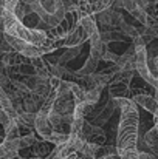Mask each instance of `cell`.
Segmentation results:
<instances>
[{
  "label": "cell",
  "mask_w": 158,
  "mask_h": 159,
  "mask_svg": "<svg viewBox=\"0 0 158 159\" xmlns=\"http://www.w3.org/2000/svg\"><path fill=\"white\" fill-rule=\"evenodd\" d=\"M30 12H31V6H30V5H26L25 2H20V3L17 5L16 11H14V14H16L20 20H22L26 14H30Z\"/></svg>",
  "instance_id": "19"
},
{
  "label": "cell",
  "mask_w": 158,
  "mask_h": 159,
  "mask_svg": "<svg viewBox=\"0 0 158 159\" xmlns=\"http://www.w3.org/2000/svg\"><path fill=\"white\" fill-rule=\"evenodd\" d=\"M130 16L135 19V20H138L143 26H146V22H147V16H149V11H146L144 8H141V6H138L133 12H130Z\"/></svg>",
  "instance_id": "18"
},
{
  "label": "cell",
  "mask_w": 158,
  "mask_h": 159,
  "mask_svg": "<svg viewBox=\"0 0 158 159\" xmlns=\"http://www.w3.org/2000/svg\"><path fill=\"white\" fill-rule=\"evenodd\" d=\"M130 99H132L136 105L143 107L144 110H147V111L152 113V114L158 110V102L152 94H147V93H135Z\"/></svg>",
  "instance_id": "7"
},
{
  "label": "cell",
  "mask_w": 158,
  "mask_h": 159,
  "mask_svg": "<svg viewBox=\"0 0 158 159\" xmlns=\"http://www.w3.org/2000/svg\"><path fill=\"white\" fill-rule=\"evenodd\" d=\"M2 28L5 31V34L16 37V39H22L25 42H30L33 45L42 47L47 43L48 40V34L44 30H33L23 25V22L11 11L3 9L2 12Z\"/></svg>",
  "instance_id": "2"
},
{
  "label": "cell",
  "mask_w": 158,
  "mask_h": 159,
  "mask_svg": "<svg viewBox=\"0 0 158 159\" xmlns=\"http://www.w3.org/2000/svg\"><path fill=\"white\" fill-rule=\"evenodd\" d=\"M48 116H50V114H45V113H41V111H39V113L36 114V122H34V130H36V133L41 136V139H44V141L54 131V128H53Z\"/></svg>",
  "instance_id": "5"
},
{
  "label": "cell",
  "mask_w": 158,
  "mask_h": 159,
  "mask_svg": "<svg viewBox=\"0 0 158 159\" xmlns=\"http://www.w3.org/2000/svg\"><path fill=\"white\" fill-rule=\"evenodd\" d=\"M82 134H84L85 141L90 142V144L104 145L105 141H107V136H105L104 130H103L99 125L92 124L90 120H85V124H84V127H82Z\"/></svg>",
  "instance_id": "4"
},
{
  "label": "cell",
  "mask_w": 158,
  "mask_h": 159,
  "mask_svg": "<svg viewBox=\"0 0 158 159\" xmlns=\"http://www.w3.org/2000/svg\"><path fill=\"white\" fill-rule=\"evenodd\" d=\"M144 144L147 145V148L151 150V153L158 159V131L155 128H151L144 134Z\"/></svg>",
  "instance_id": "11"
},
{
  "label": "cell",
  "mask_w": 158,
  "mask_h": 159,
  "mask_svg": "<svg viewBox=\"0 0 158 159\" xmlns=\"http://www.w3.org/2000/svg\"><path fill=\"white\" fill-rule=\"evenodd\" d=\"M140 159H157L151 152H140Z\"/></svg>",
  "instance_id": "21"
},
{
  "label": "cell",
  "mask_w": 158,
  "mask_h": 159,
  "mask_svg": "<svg viewBox=\"0 0 158 159\" xmlns=\"http://www.w3.org/2000/svg\"><path fill=\"white\" fill-rule=\"evenodd\" d=\"M113 101L121 111L119 122H118V131H116L118 155L138 150V128H140L138 105L130 98H115Z\"/></svg>",
  "instance_id": "1"
},
{
  "label": "cell",
  "mask_w": 158,
  "mask_h": 159,
  "mask_svg": "<svg viewBox=\"0 0 158 159\" xmlns=\"http://www.w3.org/2000/svg\"><path fill=\"white\" fill-rule=\"evenodd\" d=\"M68 139H70V133L53 131L45 141H47V142H50V144H53L54 147H57V145H64V144H67V142H68Z\"/></svg>",
  "instance_id": "13"
},
{
  "label": "cell",
  "mask_w": 158,
  "mask_h": 159,
  "mask_svg": "<svg viewBox=\"0 0 158 159\" xmlns=\"http://www.w3.org/2000/svg\"><path fill=\"white\" fill-rule=\"evenodd\" d=\"M152 116H154V128L158 131V110L154 113V114H152Z\"/></svg>",
  "instance_id": "22"
},
{
  "label": "cell",
  "mask_w": 158,
  "mask_h": 159,
  "mask_svg": "<svg viewBox=\"0 0 158 159\" xmlns=\"http://www.w3.org/2000/svg\"><path fill=\"white\" fill-rule=\"evenodd\" d=\"M0 28H2V16H0Z\"/></svg>",
  "instance_id": "24"
},
{
  "label": "cell",
  "mask_w": 158,
  "mask_h": 159,
  "mask_svg": "<svg viewBox=\"0 0 158 159\" xmlns=\"http://www.w3.org/2000/svg\"><path fill=\"white\" fill-rule=\"evenodd\" d=\"M20 2H22V0H5V9L14 12L16 8H17V5H19Z\"/></svg>",
  "instance_id": "20"
},
{
  "label": "cell",
  "mask_w": 158,
  "mask_h": 159,
  "mask_svg": "<svg viewBox=\"0 0 158 159\" xmlns=\"http://www.w3.org/2000/svg\"><path fill=\"white\" fill-rule=\"evenodd\" d=\"M3 131H5V139L6 141H12V139H19L22 134H20V128L16 122V119H11L5 127H3Z\"/></svg>",
  "instance_id": "12"
},
{
  "label": "cell",
  "mask_w": 158,
  "mask_h": 159,
  "mask_svg": "<svg viewBox=\"0 0 158 159\" xmlns=\"http://www.w3.org/2000/svg\"><path fill=\"white\" fill-rule=\"evenodd\" d=\"M78 105L73 93H65V94H56V101L53 105V113L60 114V116H71L74 113V108Z\"/></svg>",
  "instance_id": "3"
},
{
  "label": "cell",
  "mask_w": 158,
  "mask_h": 159,
  "mask_svg": "<svg viewBox=\"0 0 158 159\" xmlns=\"http://www.w3.org/2000/svg\"><path fill=\"white\" fill-rule=\"evenodd\" d=\"M79 26L89 34V39L92 34H95L98 31V25H96V17L95 16H79Z\"/></svg>",
  "instance_id": "9"
},
{
  "label": "cell",
  "mask_w": 158,
  "mask_h": 159,
  "mask_svg": "<svg viewBox=\"0 0 158 159\" xmlns=\"http://www.w3.org/2000/svg\"><path fill=\"white\" fill-rule=\"evenodd\" d=\"M124 36H126V34H119L118 31H104V33H101V39L104 40L105 43L121 42V40H124V39H122Z\"/></svg>",
  "instance_id": "17"
},
{
  "label": "cell",
  "mask_w": 158,
  "mask_h": 159,
  "mask_svg": "<svg viewBox=\"0 0 158 159\" xmlns=\"http://www.w3.org/2000/svg\"><path fill=\"white\" fill-rule=\"evenodd\" d=\"M37 141H39V138L36 136V133H34V131H31V133H28V134H22V136L19 138L20 150H26V148L33 147Z\"/></svg>",
  "instance_id": "14"
},
{
  "label": "cell",
  "mask_w": 158,
  "mask_h": 159,
  "mask_svg": "<svg viewBox=\"0 0 158 159\" xmlns=\"http://www.w3.org/2000/svg\"><path fill=\"white\" fill-rule=\"evenodd\" d=\"M115 108H118L116 104H115V101L112 99V98H108V101H107V104L103 105L99 108V111H98V114H95L93 117H92V124H95V125H103L105 124L110 117H112V114H113V111H115Z\"/></svg>",
  "instance_id": "6"
},
{
  "label": "cell",
  "mask_w": 158,
  "mask_h": 159,
  "mask_svg": "<svg viewBox=\"0 0 158 159\" xmlns=\"http://www.w3.org/2000/svg\"><path fill=\"white\" fill-rule=\"evenodd\" d=\"M23 159H45V158H37V156H33V158H23Z\"/></svg>",
  "instance_id": "23"
},
{
  "label": "cell",
  "mask_w": 158,
  "mask_h": 159,
  "mask_svg": "<svg viewBox=\"0 0 158 159\" xmlns=\"http://www.w3.org/2000/svg\"><path fill=\"white\" fill-rule=\"evenodd\" d=\"M96 68H98V60L93 59L92 56H89L87 62H84V65L76 71V79L79 80V79H82V77H85V76L93 74V73L96 71Z\"/></svg>",
  "instance_id": "10"
},
{
  "label": "cell",
  "mask_w": 158,
  "mask_h": 159,
  "mask_svg": "<svg viewBox=\"0 0 158 159\" xmlns=\"http://www.w3.org/2000/svg\"><path fill=\"white\" fill-rule=\"evenodd\" d=\"M101 93H103V90H96V88L87 90L85 91V104L95 107L99 102V99H101Z\"/></svg>",
  "instance_id": "16"
},
{
  "label": "cell",
  "mask_w": 158,
  "mask_h": 159,
  "mask_svg": "<svg viewBox=\"0 0 158 159\" xmlns=\"http://www.w3.org/2000/svg\"><path fill=\"white\" fill-rule=\"evenodd\" d=\"M22 22H23V25L25 26H28V28H33V30H39V25H41V17L36 14V12H30V14H26L23 19H22Z\"/></svg>",
  "instance_id": "15"
},
{
  "label": "cell",
  "mask_w": 158,
  "mask_h": 159,
  "mask_svg": "<svg viewBox=\"0 0 158 159\" xmlns=\"http://www.w3.org/2000/svg\"><path fill=\"white\" fill-rule=\"evenodd\" d=\"M20 153V145H19V139H12V141H3L0 144V159H14L19 156Z\"/></svg>",
  "instance_id": "8"
}]
</instances>
